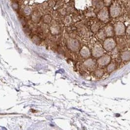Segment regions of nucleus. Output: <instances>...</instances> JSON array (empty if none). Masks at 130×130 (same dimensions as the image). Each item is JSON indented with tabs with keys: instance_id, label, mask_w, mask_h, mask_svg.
Returning <instances> with one entry per match:
<instances>
[{
	"instance_id": "1",
	"label": "nucleus",
	"mask_w": 130,
	"mask_h": 130,
	"mask_svg": "<svg viewBox=\"0 0 130 130\" xmlns=\"http://www.w3.org/2000/svg\"><path fill=\"white\" fill-rule=\"evenodd\" d=\"M116 46L115 40L112 38L107 39L104 42V47L107 50H111L113 49Z\"/></svg>"
},
{
	"instance_id": "2",
	"label": "nucleus",
	"mask_w": 130,
	"mask_h": 130,
	"mask_svg": "<svg viewBox=\"0 0 130 130\" xmlns=\"http://www.w3.org/2000/svg\"><path fill=\"white\" fill-rule=\"evenodd\" d=\"M115 31L117 35H122L125 32V27L122 23H117L115 27Z\"/></svg>"
},
{
	"instance_id": "3",
	"label": "nucleus",
	"mask_w": 130,
	"mask_h": 130,
	"mask_svg": "<svg viewBox=\"0 0 130 130\" xmlns=\"http://www.w3.org/2000/svg\"><path fill=\"white\" fill-rule=\"evenodd\" d=\"M110 61V58L108 56H106L102 58L98 61L99 64L101 65H105L107 64Z\"/></svg>"
},
{
	"instance_id": "4",
	"label": "nucleus",
	"mask_w": 130,
	"mask_h": 130,
	"mask_svg": "<svg viewBox=\"0 0 130 130\" xmlns=\"http://www.w3.org/2000/svg\"><path fill=\"white\" fill-rule=\"evenodd\" d=\"M121 58L124 60H130V51L123 52L122 54Z\"/></svg>"
},
{
	"instance_id": "5",
	"label": "nucleus",
	"mask_w": 130,
	"mask_h": 130,
	"mask_svg": "<svg viewBox=\"0 0 130 130\" xmlns=\"http://www.w3.org/2000/svg\"><path fill=\"white\" fill-rule=\"evenodd\" d=\"M106 32L108 36H112L113 34V28L111 26H108L106 28Z\"/></svg>"
},
{
	"instance_id": "6",
	"label": "nucleus",
	"mask_w": 130,
	"mask_h": 130,
	"mask_svg": "<svg viewBox=\"0 0 130 130\" xmlns=\"http://www.w3.org/2000/svg\"><path fill=\"white\" fill-rule=\"evenodd\" d=\"M100 15H103L102 16L100 17V18H101V19H102V20H105L106 19H107V18H108V14H107V11H102Z\"/></svg>"
},
{
	"instance_id": "7",
	"label": "nucleus",
	"mask_w": 130,
	"mask_h": 130,
	"mask_svg": "<svg viewBox=\"0 0 130 130\" xmlns=\"http://www.w3.org/2000/svg\"><path fill=\"white\" fill-rule=\"evenodd\" d=\"M115 69V65L114 63H111L108 67V70L109 72H111L114 71Z\"/></svg>"
},
{
	"instance_id": "8",
	"label": "nucleus",
	"mask_w": 130,
	"mask_h": 130,
	"mask_svg": "<svg viewBox=\"0 0 130 130\" xmlns=\"http://www.w3.org/2000/svg\"><path fill=\"white\" fill-rule=\"evenodd\" d=\"M97 76H101L102 75V74H103V71H102L101 70H98L97 71Z\"/></svg>"
}]
</instances>
